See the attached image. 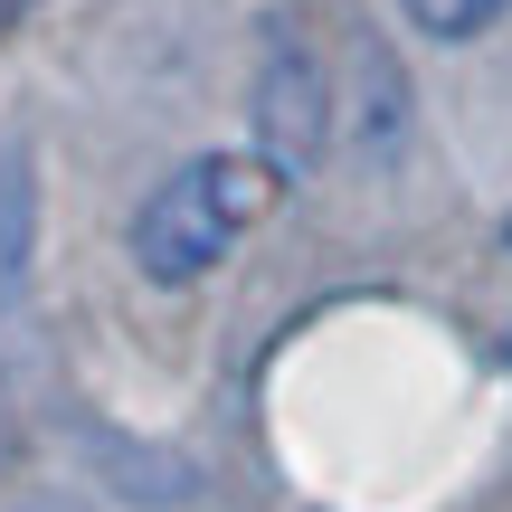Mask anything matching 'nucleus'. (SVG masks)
<instances>
[{"label":"nucleus","instance_id":"nucleus-1","mask_svg":"<svg viewBox=\"0 0 512 512\" xmlns=\"http://www.w3.org/2000/svg\"><path fill=\"white\" fill-rule=\"evenodd\" d=\"M275 190H285V171H275L266 152L181 162L143 209H133V266H143L152 285H200V275L275 209Z\"/></svg>","mask_w":512,"mask_h":512},{"label":"nucleus","instance_id":"nucleus-2","mask_svg":"<svg viewBox=\"0 0 512 512\" xmlns=\"http://www.w3.org/2000/svg\"><path fill=\"white\" fill-rule=\"evenodd\" d=\"M256 152H266L285 181H304L332 152V76L304 38H275L266 67H256Z\"/></svg>","mask_w":512,"mask_h":512},{"label":"nucleus","instance_id":"nucleus-3","mask_svg":"<svg viewBox=\"0 0 512 512\" xmlns=\"http://www.w3.org/2000/svg\"><path fill=\"white\" fill-rule=\"evenodd\" d=\"M29 266H38V171L19 143H0V313L29 294Z\"/></svg>","mask_w":512,"mask_h":512},{"label":"nucleus","instance_id":"nucleus-4","mask_svg":"<svg viewBox=\"0 0 512 512\" xmlns=\"http://www.w3.org/2000/svg\"><path fill=\"white\" fill-rule=\"evenodd\" d=\"M361 152H399V133H408V76H399V57L380 48V38H361Z\"/></svg>","mask_w":512,"mask_h":512},{"label":"nucleus","instance_id":"nucleus-5","mask_svg":"<svg viewBox=\"0 0 512 512\" xmlns=\"http://www.w3.org/2000/svg\"><path fill=\"white\" fill-rule=\"evenodd\" d=\"M399 10H408V29H427V38H484L512 0H399Z\"/></svg>","mask_w":512,"mask_h":512},{"label":"nucleus","instance_id":"nucleus-6","mask_svg":"<svg viewBox=\"0 0 512 512\" xmlns=\"http://www.w3.org/2000/svg\"><path fill=\"white\" fill-rule=\"evenodd\" d=\"M19 465V399H10V380H0V475Z\"/></svg>","mask_w":512,"mask_h":512},{"label":"nucleus","instance_id":"nucleus-7","mask_svg":"<svg viewBox=\"0 0 512 512\" xmlns=\"http://www.w3.org/2000/svg\"><path fill=\"white\" fill-rule=\"evenodd\" d=\"M29 512H67V503H29Z\"/></svg>","mask_w":512,"mask_h":512},{"label":"nucleus","instance_id":"nucleus-8","mask_svg":"<svg viewBox=\"0 0 512 512\" xmlns=\"http://www.w3.org/2000/svg\"><path fill=\"white\" fill-rule=\"evenodd\" d=\"M503 238H512V228H503Z\"/></svg>","mask_w":512,"mask_h":512}]
</instances>
